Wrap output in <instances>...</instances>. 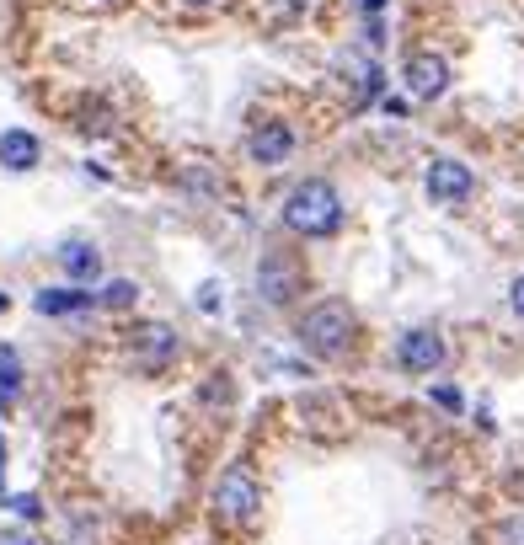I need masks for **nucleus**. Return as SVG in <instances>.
I'll use <instances>...</instances> for the list:
<instances>
[{
	"instance_id": "6",
	"label": "nucleus",
	"mask_w": 524,
	"mask_h": 545,
	"mask_svg": "<svg viewBox=\"0 0 524 545\" xmlns=\"http://www.w3.org/2000/svg\"><path fill=\"white\" fill-rule=\"evenodd\" d=\"M396 358H402V369H412V375H434L444 364V342H439V332H428V326H412V332L396 342Z\"/></svg>"
},
{
	"instance_id": "13",
	"label": "nucleus",
	"mask_w": 524,
	"mask_h": 545,
	"mask_svg": "<svg viewBox=\"0 0 524 545\" xmlns=\"http://www.w3.org/2000/svg\"><path fill=\"white\" fill-rule=\"evenodd\" d=\"M134 300H140V284H134V278H113V284L102 289V305L107 310H129Z\"/></svg>"
},
{
	"instance_id": "1",
	"label": "nucleus",
	"mask_w": 524,
	"mask_h": 545,
	"mask_svg": "<svg viewBox=\"0 0 524 545\" xmlns=\"http://www.w3.org/2000/svg\"><path fill=\"white\" fill-rule=\"evenodd\" d=\"M284 220H289V230H300V236H332L337 220H343L337 188H332V182H321V177H305L300 188L289 193Z\"/></svg>"
},
{
	"instance_id": "9",
	"label": "nucleus",
	"mask_w": 524,
	"mask_h": 545,
	"mask_svg": "<svg viewBox=\"0 0 524 545\" xmlns=\"http://www.w3.org/2000/svg\"><path fill=\"white\" fill-rule=\"evenodd\" d=\"M246 150H252V161H262V166H279V161H289V150H295V134H289V123H262V129L246 139Z\"/></svg>"
},
{
	"instance_id": "3",
	"label": "nucleus",
	"mask_w": 524,
	"mask_h": 545,
	"mask_svg": "<svg viewBox=\"0 0 524 545\" xmlns=\"http://www.w3.org/2000/svg\"><path fill=\"white\" fill-rule=\"evenodd\" d=\"M257 503H262L257 476L246 471V465H230V471L220 476V487H214V508H220V519H252Z\"/></svg>"
},
{
	"instance_id": "8",
	"label": "nucleus",
	"mask_w": 524,
	"mask_h": 545,
	"mask_svg": "<svg viewBox=\"0 0 524 545\" xmlns=\"http://www.w3.org/2000/svg\"><path fill=\"white\" fill-rule=\"evenodd\" d=\"M172 358H177V332H172V326H161V321L140 326V369L161 375V369L172 364Z\"/></svg>"
},
{
	"instance_id": "15",
	"label": "nucleus",
	"mask_w": 524,
	"mask_h": 545,
	"mask_svg": "<svg viewBox=\"0 0 524 545\" xmlns=\"http://www.w3.org/2000/svg\"><path fill=\"white\" fill-rule=\"evenodd\" d=\"M492 545H524V519H503L492 529Z\"/></svg>"
},
{
	"instance_id": "21",
	"label": "nucleus",
	"mask_w": 524,
	"mask_h": 545,
	"mask_svg": "<svg viewBox=\"0 0 524 545\" xmlns=\"http://www.w3.org/2000/svg\"><path fill=\"white\" fill-rule=\"evenodd\" d=\"M359 6H364V11H380V6H385V0H359Z\"/></svg>"
},
{
	"instance_id": "16",
	"label": "nucleus",
	"mask_w": 524,
	"mask_h": 545,
	"mask_svg": "<svg viewBox=\"0 0 524 545\" xmlns=\"http://www.w3.org/2000/svg\"><path fill=\"white\" fill-rule=\"evenodd\" d=\"M225 305V294H220V284H204L198 289V310H204V316H214V310Z\"/></svg>"
},
{
	"instance_id": "17",
	"label": "nucleus",
	"mask_w": 524,
	"mask_h": 545,
	"mask_svg": "<svg viewBox=\"0 0 524 545\" xmlns=\"http://www.w3.org/2000/svg\"><path fill=\"white\" fill-rule=\"evenodd\" d=\"M11 508H17L22 519H38V497H27V492H22V497H11Z\"/></svg>"
},
{
	"instance_id": "5",
	"label": "nucleus",
	"mask_w": 524,
	"mask_h": 545,
	"mask_svg": "<svg viewBox=\"0 0 524 545\" xmlns=\"http://www.w3.org/2000/svg\"><path fill=\"white\" fill-rule=\"evenodd\" d=\"M471 188H476V177H471L466 161H450V155H439V161L428 166V198H434V204H466Z\"/></svg>"
},
{
	"instance_id": "4",
	"label": "nucleus",
	"mask_w": 524,
	"mask_h": 545,
	"mask_svg": "<svg viewBox=\"0 0 524 545\" xmlns=\"http://www.w3.org/2000/svg\"><path fill=\"white\" fill-rule=\"evenodd\" d=\"M300 262L295 257H284V252H273V257H262V268H257V294L268 305H289L295 300V289H300Z\"/></svg>"
},
{
	"instance_id": "2",
	"label": "nucleus",
	"mask_w": 524,
	"mask_h": 545,
	"mask_svg": "<svg viewBox=\"0 0 524 545\" xmlns=\"http://www.w3.org/2000/svg\"><path fill=\"white\" fill-rule=\"evenodd\" d=\"M300 342L311 348L316 358H343L348 342H353V310L343 300H321L305 310L300 321Z\"/></svg>"
},
{
	"instance_id": "14",
	"label": "nucleus",
	"mask_w": 524,
	"mask_h": 545,
	"mask_svg": "<svg viewBox=\"0 0 524 545\" xmlns=\"http://www.w3.org/2000/svg\"><path fill=\"white\" fill-rule=\"evenodd\" d=\"M17 385H22L17 353H11V348H0V401H11V396H17Z\"/></svg>"
},
{
	"instance_id": "22",
	"label": "nucleus",
	"mask_w": 524,
	"mask_h": 545,
	"mask_svg": "<svg viewBox=\"0 0 524 545\" xmlns=\"http://www.w3.org/2000/svg\"><path fill=\"white\" fill-rule=\"evenodd\" d=\"M188 6H214V0H188Z\"/></svg>"
},
{
	"instance_id": "11",
	"label": "nucleus",
	"mask_w": 524,
	"mask_h": 545,
	"mask_svg": "<svg viewBox=\"0 0 524 545\" xmlns=\"http://www.w3.org/2000/svg\"><path fill=\"white\" fill-rule=\"evenodd\" d=\"M59 262H65V273L75 278V284H91V278L102 273V252L97 246H86V241H70L65 252H59Z\"/></svg>"
},
{
	"instance_id": "18",
	"label": "nucleus",
	"mask_w": 524,
	"mask_h": 545,
	"mask_svg": "<svg viewBox=\"0 0 524 545\" xmlns=\"http://www.w3.org/2000/svg\"><path fill=\"white\" fill-rule=\"evenodd\" d=\"M434 401H439V407H450V412H460V391H450V385H439Z\"/></svg>"
},
{
	"instance_id": "24",
	"label": "nucleus",
	"mask_w": 524,
	"mask_h": 545,
	"mask_svg": "<svg viewBox=\"0 0 524 545\" xmlns=\"http://www.w3.org/2000/svg\"><path fill=\"white\" fill-rule=\"evenodd\" d=\"M107 6H113V0H107Z\"/></svg>"
},
{
	"instance_id": "19",
	"label": "nucleus",
	"mask_w": 524,
	"mask_h": 545,
	"mask_svg": "<svg viewBox=\"0 0 524 545\" xmlns=\"http://www.w3.org/2000/svg\"><path fill=\"white\" fill-rule=\"evenodd\" d=\"M508 305H514V316H524V273L514 278V289H508Z\"/></svg>"
},
{
	"instance_id": "20",
	"label": "nucleus",
	"mask_w": 524,
	"mask_h": 545,
	"mask_svg": "<svg viewBox=\"0 0 524 545\" xmlns=\"http://www.w3.org/2000/svg\"><path fill=\"white\" fill-rule=\"evenodd\" d=\"M0 545H33L27 535H0Z\"/></svg>"
},
{
	"instance_id": "10",
	"label": "nucleus",
	"mask_w": 524,
	"mask_h": 545,
	"mask_svg": "<svg viewBox=\"0 0 524 545\" xmlns=\"http://www.w3.org/2000/svg\"><path fill=\"white\" fill-rule=\"evenodd\" d=\"M0 161H6L11 171H33L38 166V139L27 129H6L0 134Z\"/></svg>"
},
{
	"instance_id": "23",
	"label": "nucleus",
	"mask_w": 524,
	"mask_h": 545,
	"mask_svg": "<svg viewBox=\"0 0 524 545\" xmlns=\"http://www.w3.org/2000/svg\"><path fill=\"white\" fill-rule=\"evenodd\" d=\"M0 310H6V294H0Z\"/></svg>"
},
{
	"instance_id": "7",
	"label": "nucleus",
	"mask_w": 524,
	"mask_h": 545,
	"mask_svg": "<svg viewBox=\"0 0 524 545\" xmlns=\"http://www.w3.org/2000/svg\"><path fill=\"white\" fill-rule=\"evenodd\" d=\"M444 86H450V65H444L439 54H412V59H407V91H412L418 102L444 97Z\"/></svg>"
},
{
	"instance_id": "12",
	"label": "nucleus",
	"mask_w": 524,
	"mask_h": 545,
	"mask_svg": "<svg viewBox=\"0 0 524 545\" xmlns=\"http://www.w3.org/2000/svg\"><path fill=\"white\" fill-rule=\"evenodd\" d=\"M43 316H70V310H86L91 305V289H43L33 300Z\"/></svg>"
}]
</instances>
